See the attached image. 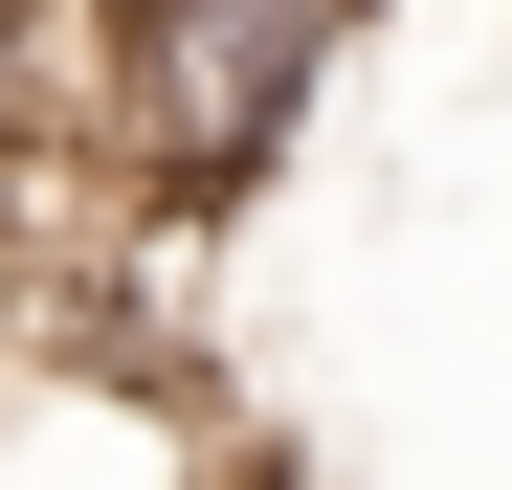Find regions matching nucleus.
Returning a JSON list of instances; mask_svg holds the SVG:
<instances>
[{
    "label": "nucleus",
    "instance_id": "1",
    "mask_svg": "<svg viewBox=\"0 0 512 490\" xmlns=\"http://www.w3.org/2000/svg\"><path fill=\"white\" fill-rule=\"evenodd\" d=\"M379 0H90V156L134 223H223L290 179Z\"/></svg>",
    "mask_w": 512,
    "mask_h": 490
},
{
    "label": "nucleus",
    "instance_id": "2",
    "mask_svg": "<svg viewBox=\"0 0 512 490\" xmlns=\"http://www.w3.org/2000/svg\"><path fill=\"white\" fill-rule=\"evenodd\" d=\"M201 490H290V468H268V446H223V468H201Z\"/></svg>",
    "mask_w": 512,
    "mask_h": 490
}]
</instances>
